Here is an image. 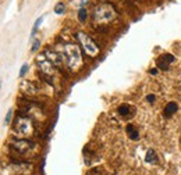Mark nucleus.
Wrapping results in <instances>:
<instances>
[{"label": "nucleus", "instance_id": "nucleus-2", "mask_svg": "<svg viewBox=\"0 0 181 175\" xmlns=\"http://www.w3.org/2000/svg\"><path fill=\"white\" fill-rule=\"evenodd\" d=\"M64 56V61H66L67 67L70 68L71 71H78L81 66H82V56H81L80 47L74 43H67L63 46V53Z\"/></svg>", "mask_w": 181, "mask_h": 175}, {"label": "nucleus", "instance_id": "nucleus-20", "mask_svg": "<svg viewBox=\"0 0 181 175\" xmlns=\"http://www.w3.org/2000/svg\"><path fill=\"white\" fill-rule=\"evenodd\" d=\"M27 68H28L27 64H24V66H22V68H21V72H20V77H24V74L27 72Z\"/></svg>", "mask_w": 181, "mask_h": 175}, {"label": "nucleus", "instance_id": "nucleus-1", "mask_svg": "<svg viewBox=\"0 0 181 175\" xmlns=\"http://www.w3.org/2000/svg\"><path fill=\"white\" fill-rule=\"evenodd\" d=\"M117 17V11L113 7L110 3H102L98 4L93 8L92 13V21L95 27H101V25H107L113 19Z\"/></svg>", "mask_w": 181, "mask_h": 175}, {"label": "nucleus", "instance_id": "nucleus-15", "mask_svg": "<svg viewBox=\"0 0 181 175\" xmlns=\"http://www.w3.org/2000/svg\"><path fill=\"white\" fill-rule=\"evenodd\" d=\"M64 10H66V6H64V3H61V2L54 6V13H56V14H63Z\"/></svg>", "mask_w": 181, "mask_h": 175}, {"label": "nucleus", "instance_id": "nucleus-7", "mask_svg": "<svg viewBox=\"0 0 181 175\" xmlns=\"http://www.w3.org/2000/svg\"><path fill=\"white\" fill-rule=\"evenodd\" d=\"M45 56H46L52 63L54 64L56 67H60L64 61V56L61 53H57L56 50H52V49H46L45 50Z\"/></svg>", "mask_w": 181, "mask_h": 175}, {"label": "nucleus", "instance_id": "nucleus-12", "mask_svg": "<svg viewBox=\"0 0 181 175\" xmlns=\"http://www.w3.org/2000/svg\"><path fill=\"white\" fill-rule=\"evenodd\" d=\"M145 160H146V163H149V164H156L157 163L156 151H155V150H148L146 156H145Z\"/></svg>", "mask_w": 181, "mask_h": 175}, {"label": "nucleus", "instance_id": "nucleus-5", "mask_svg": "<svg viewBox=\"0 0 181 175\" xmlns=\"http://www.w3.org/2000/svg\"><path fill=\"white\" fill-rule=\"evenodd\" d=\"M36 64H38V67H39V70L42 71V74H45V75H52V74L54 72V67L56 66L45 56V53L39 54V56L36 57Z\"/></svg>", "mask_w": 181, "mask_h": 175}, {"label": "nucleus", "instance_id": "nucleus-14", "mask_svg": "<svg viewBox=\"0 0 181 175\" xmlns=\"http://www.w3.org/2000/svg\"><path fill=\"white\" fill-rule=\"evenodd\" d=\"M86 18H88V13H86L85 7H81L78 11V21L80 22H85Z\"/></svg>", "mask_w": 181, "mask_h": 175}, {"label": "nucleus", "instance_id": "nucleus-21", "mask_svg": "<svg viewBox=\"0 0 181 175\" xmlns=\"http://www.w3.org/2000/svg\"><path fill=\"white\" fill-rule=\"evenodd\" d=\"M88 2H89V0H81L80 6H81V7H84V6H85V4H88Z\"/></svg>", "mask_w": 181, "mask_h": 175}, {"label": "nucleus", "instance_id": "nucleus-13", "mask_svg": "<svg viewBox=\"0 0 181 175\" xmlns=\"http://www.w3.org/2000/svg\"><path fill=\"white\" fill-rule=\"evenodd\" d=\"M130 111H131V107L128 106V104H121V106L117 109V113H118V114H120L121 117H127L128 114H130Z\"/></svg>", "mask_w": 181, "mask_h": 175}, {"label": "nucleus", "instance_id": "nucleus-6", "mask_svg": "<svg viewBox=\"0 0 181 175\" xmlns=\"http://www.w3.org/2000/svg\"><path fill=\"white\" fill-rule=\"evenodd\" d=\"M34 147V143L30 141H25V139H20V141H15L13 142V143L10 145V149L14 151H17V153H27V151H30L31 149Z\"/></svg>", "mask_w": 181, "mask_h": 175}, {"label": "nucleus", "instance_id": "nucleus-10", "mask_svg": "<svg viewBox=\"0 0 181 175\" xmlns=\"http://www.w3.org/2000/svg\"><path fill=\"white\" fill-rule=\"evenodd\" d=\"M177 103H174V102H170V103H167L166 107H164V117H167V118H170L171 115L174 114V113L177 111Z\"/></svg>", "mask_w": 181, "mask_h": 175}, {"label": "nucleus", "instance_id": "nucleus-9", "mask_svg": "<svg viewBox=\"0 0 181 175\" xmlns=\"http://www.w3.org/2000/svg\"><path fill=\"white\" fill-rule=\"evenodd\" d=\"M21 90H24V92L28 93V95H34V93H36L38 89L34 83L30 82V81H24V82L21 83Z\"/></svg>", "mask_w": 181, "mask_h": 175}, {"label": "nucleus", "instance_id": "nucleus-16", "mask_svg": "<svg viewBox=\"0 0 181 175\" xmlns=\"http://www.w3.org/2000/svg\"><path fill=\"white\" fill-rule=\"evenodd\" d=\"M42 21H43V17L38 18V19H36V21H35V25H34V28H32V34H31V36H32V38H34V36H35V34H36L38 28H39V25L42 24Z\"/></svg>", "mask_w": 181, "mask_h": 175}, {"label": "nucleus", "instance_id": "nucleus-18", "mask_svg": "<svg viewBox=\"0 0 181 175\" xmlns=\"http://www.w3.org/2000/svg\"><path fill=\"white\" fill-rule=\"evenodd\" d=\"M11 115H13V110H8L7 115H6V124H10V121H11Z\"/></svg>", "mask_w": 181, "mask_h": 175}, {"label": "nucleus", "instance_id": "nucleus-17", "mask_svg": "<svg viewBox=\"0 0 181 175\" xmlns=\"http://www.w3.org/2000/svg\"><path fill=\"white\" fill-rule=\"evenodd\" d=\"M41 46V39H36V40H34V43H32V49L31 51H36Z\"/></svg>", "mask_w": 181, "mask_h": 175}, {"label": "nucleus", "instance_id": "nucleus-8", "mask_svg": "<svg viewBox=\"0 0 181 175\" xmlns=\"http://www.w3.org/2000/svg\"><path fill=\"white\" fill-rule=\"evenodd\" d=\"M173 61H174L173 54L166 53V54H162V56L156 60V66H157V68H160V70H169L170 64L173 63Z\"/></svg>", "mask_w": 181, "mask_h": 175}, {"label": "nucleus", "instance_id": "nucleus-11", "mask_svg": "<svg viewBox=\"0 0 181 175\" xmlns=\"http://www.w3.org/2000/svg\"><path fill=\"white\" fill-rule=\"evenodd\" d=\"M125 131H127V135L130 136V139H132V141H138L140 139V132H138V129L132 124H128Z\"/></svg>", "mask_w": 181, "mask_h": 175}, {"label": "nucleus", "instance_id": "nucleus-4", "mask_svg": "<svg viewBox=\"0 0 181 175\" xmlns=\"http://www.w3.org/2000/svg\"><path fill=\"white\" fill-rule=\"evenodd\" d=\"M14 129L21 136H30L34 134V124H32L31 118H28V117L18 115L14 121Z\"/></svg>", "mask_w": 181, "mask_h": 175}, {"label": "nucleus", "instance_id": "nucleus-19", "mask_svg": "<svg viewBox=\"0 0 181 175\" xmlns=\"http://www.w3.org/2000/svg\"><path fill=\"white\" fill-rule=\"evenodd\" d=\"M146 100H148V103H155V100H156V97H155V95H148L146 96Z\"/></svg>", "mask_w": 181, "mask_h": 175}, {"label": "nucleus", "instance_id": "nucleus-3", "mask_svg": "<svg viewBox=\"0 0 181 175\" xmlns=\"http://www.w3.org/2000/svg\"><path fill=\"white\" fill-rule=\"evenodd\" d=\"M77 39H78V42L81 43V46H82L84 53H85L86 56L96 57L99 54L101 49H99L98 45H96L95 42L85 34V32H78V34H77Z\"/></svg>", "mask_w": 181, "mask_h": 175}]
</instances>
